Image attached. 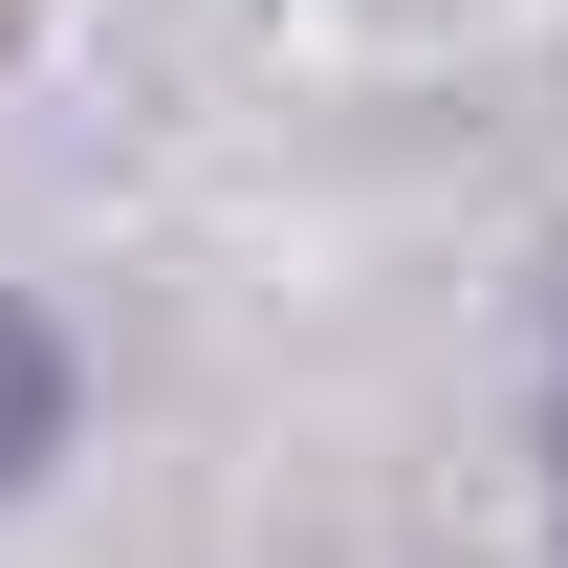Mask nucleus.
<instances>
[{"instance_id":"f257e3e1","label":"nucleus","mask_w":568,"mask_h":568,"mask_svg":"<svg viewBox=\"0 0 568 568\" xmlns=\"http://www.w3.org/2000/svg\"><path fill=\"white\" fill-rule=\"evenodd\" d=\"M67 459V351H44V306H0V481H44Z\"/></svg>"}]
</instances>
